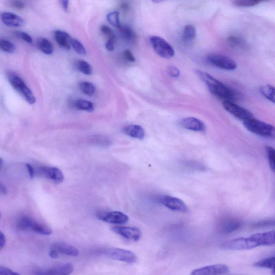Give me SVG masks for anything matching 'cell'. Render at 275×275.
<instances>
[{"label":"cell","instance_id":"6da1fadb","mask_svg":"<svg viewBox=\"0 0 275 275\" xmlns=\"http://www.w3.org/2000/svg\"><path fill=\"white\" fill-rule=\"evenodd\" d=\"M197 76L206 84L212 93L223 101L233 102L238 98L235 91L219 82L209 74L199 70H195Z\"/></svg>","mask_w":275,"mask_h":275},{"label":"cell","instance_id":"7a4b0ae2","mask_svg":"<svg viewBox=\"0 0 275 275\" xmlns=\"http://www.w3.org/2000/svg\"><path fill=\"white\" fill-rule=\"evenodd\" d=\"M247 130L258 136L269 139H275V127L260 120L253 118L244 122Z\"/></svg>","mask_w":275,"mask_h":275},{"label":"cell","instance_id":"3957f363","mask_svg":"<svg viewBox=\"0 0 275 275\" xmlns=\"http://www.w3.org/2000/svg\"><path fill=\"white\" fill-rule=\"evenodd\" d=\"M7 78L9 83L23 97L29 105L36 103V98L23 80L14 73H9Z\"/></svg>","mask_w":275,"mask_h":275},{"label":"cell","instance_id":"277c9868","mask_svg":"<svg viewBox=\"0 0 275 275\" xmlns=\"http://www.w3.org/2000/svg\"><path fill=\"white\" fill-rule=\"evenodd\" d=\"M16 226L20 230L31 231L42 235H49L52 233V230L47 226L36 222L28 216L21 217Z\"/></svg>","mask_w":275,"mask_h":275},{"label":"cell","instance_id":"5b68a950","mask_svg":"<svg viewBox=\"0 0 275 275\" xmlns=\"http://www.w3.org/2000/svg\"><path fill=\"white\" fill-rule=\"evenodd\" d=\"M102 254L112 260L128 264L135 263L137 261V257L134 253L120 248H109L105 250Z\"/></svg>","mask_w":275,"mask_h":275},{"label":"cell","instance_id":"8992f818","mask_svg":"<svg viewBox=\"0 0 275 275\" xmlns=\"http://www.w3.org/2000/svg\"><path fill=\"white\" fill-rule=\"evenodd\" d=\"M150 42L154 51L160 57L169 59L174 56L173 48L163 38L156 36L151 37Z\"/></svg>","mask_w":275,"mask_h":275},{"label":"cell","instance_id":"52a82bcc","mask_svg":"<svg viewBox=\"0 0 275 275\" xmlns=\"http://www.w3.org/2000/svg\"><path fill=\"white\" fill-rule=\"evenodd\" d=\"M258 246L255 242L249 238H240L224 242L221 249L229 251H245L255 249Z\"/></svg>","mask_w":275,"mask_h":275},{"label":"cell","instance_id":"ba28073f","mask_svg":"<svg viewBox=\"0 0 275 275\" xmlns=\"http://www.w3.org/2000/svg\"><path fill=\"white\" fill-rule=\"evenodd\" d=\"M223 106L224 109L230 114L244 122L254 118L251 111L236 105L234 102L223 101Z\"/></svg>","mask_w":275,"mask_h":275},{"label":"cell","instance_id":"9c48e42d","mask_svg":"<svg viewBox=\"0 0 275 275\" xmlns=\"http://www.w3.org/2000/svg\"><path fill=\"white\" fill-rule=\"evenodd\" d=\"M207 60L213 65L228 71H233L237 67V64L233 59L220 54H210L207 56Z\"/></svg>","mask_w":275,"mask_h":275},{"label":"cell","instance_id":"30bf717a","mask_svg":"<svg viewBox=\"0 0 275 275\" xmlns=\"http://www.w3.org/2000/svg\"><path fill=\"white\" fill-rule=\"evenodd\" d=\"M97 216L103 222L115 225L125 224L129 220L127 214L119 212H100L97 215Z\"/></svg>","mask_w":275,"mask_h":275},{"label":"cell","instance_id":"8fae6325","mask_svg":"<svg viewBox=\"0 0 275 275\" xmlns=\"http://www.w3.org/2000/svg\"><path fill=\"white\" fill-rule=\"evenodd\" d=\"M112 230L114 233L130 241H137L141 239L142 233L141 230L136 227H126V226H115Z\"/></svg>","mask_w":275,"mask_h":275},{"label":"cell","instance_id":"7c38bea8","mask_svg":"<svg viewBox=\"0 0 275 275\" xmlns=\"http://www.w3.org/2000/svg\"><path fill=\"white\" fill-rule=\"evenodd\" d=\"M229 268L224 264L210 265L195 269L191 275H222L229 272Z\"/></svg>","mask_w":275,"mask_h":275},{"label":"cell","instance_id":"4fadbf2b","mask_svg":"<svg viewBox=\"0 0 275 275\" xmlns=\"http://www.w3.org/2000/svg\"><path fill=\"white\" fill-rule=\"evenodd\" d=\"M242 226L241 221L235 218H226L219 223L218 229L220 233L229 234L239 230Z\"/></svg>","mask_w":275,"mask_h":275},{"label":"cell","instance_id":"5bb4252c","mask_svg":"<svg viewBox=\"0 0 275 275\" xmlns=\"http://www.w3.org/2000/svg\"><path fill=\"white\" fill-rule=\"evenodd\" d=\"M160 200L164 206L172 211L180 212H187L188 211L187 205L179 198L170 196H164L161 198Z\"/></svg>","mask_w":275,"mask_h":275},{"label":"cell","instance_id":"9a60e30c","mask_svg":"<svg viewBox=\"0 0 275 275\" xmlns=\"http://www.w3.org/2000/svg\"><path fill=\"white\" fill-rule=\"evenodd\" d=\"M50 249L56 251L59 256L63 255L77 257L80 254V252L77 248L63 242H55L51 245Z\"/></svg>","mask_w":275,"mask_h":275},{"label":"cell","instance_id":"2e32d148","mask_svg":"<svg viewBox=\"0 0 275 275\" xmlns=\"http://www.w3.org/2000/svg\"><path fill=\"white\" fill-rule=\"evenodd\" d=\"M74 271V266L71 263L44 269L36 273V275H70Z\"/></svg>","mask_w":275,"mask_h":275},{"label":"cell","instance_id":"e0dca14e","mask_svg":"<svg viewBox=\"0 0 275 275\" xmlns=\"http://www.w3.org/2000/svg\"><path fill=\"white\" fill-rule=\"evenodd\" d=\"M250 238L256 242L258 247L275 245V230L267 233L253 234Z\"/></svg>","mask_w":275,"mask_h":275},{"label":"cell","instance_id":"ac0fdd59","mask_svg":"<svg viewBox=\"0 0 275 275\" xmlns=\"http://www.w3.org/2000/svg\"><path fill=\"white\" fill-rule=\"evenodd\" d=\"M180 125L183 128L193 131H204L206 129V125L202 121L194 117H188L182 119L180 122Z\"/></svg>","mask_w":275,"mask_h":275},{"label":"cell","instance_id":"d6986e66","mask_svg":"<svg viewBox=\"0 0 275 275\" xmlns=\"http://www.w3.org/2000/svg\"><path fill=\"white\" fill-rule=\"evenodd\" d=\"M1 16L3 23L8 26L17 28L22 26L25 24V21L23 18L13 13L4 12Z\"/></svg>","mask_w":275,"mask_h":275},{"label":"cell","instance_id":"ffe728a7","mask_svg":"<svg viewBox=\"0 0 275 275\" xmlns=\"http://www.w3.org/2000/svg\"><path fill=\"white\" fill-rule=\"evenodd\" d=\"M55 39L58 45L64 49L69 50L71 48L72 39L66 32L57 30L55 32Z\"/></svg>","mask_w":275,"mask_h":275},{"label":"cell","instance_id":"44dd1931","mask_svg":"<svg viewBox=\"0 0 275 275\" xmlns=\"http://www.w3.org/2000/svg\"><path fill=\"white\" fill-rule=\"evenodd\" d=\"M123 132L132 138L142 140L145 137V131L141 126L129 125L123 128Z\"/></svg>","mask_w":275,"mask_h":275},{"label":"cell","instance_id":"7402d4cb","mask_svg":"<svg viewBox=\"0 0 275 275\" xmlns=\"http://www.w3.org/2000/svg\"><path fill=\"white\" fill-rule=\"evenodd\" d=\"M42 170L44 175L56 183H62L63 181L64 176L63 172L56 167L44 168Z\"/></svg>","mask_w":275,"mask_h":275},{"label":"cell","instance_id":"603a6c76","mask_svg":"<svg viewBox=\"0 0 275 275\" xmlns=\"http://www.w3.org/2000/svg\"><path fill=\"white\" fill-rule=\"evenodd\" d=\"M121 35L124 40L128 42H135L137 36L135 32L128 26H121L119 28Z\"/></svg>","mask_w":275,"mask_h":275},{"label":"cell","instance_id":"cb8c5ba5","mask_svg":"<svg viewBox=\"0 0 275 275\" xmlns=\"http://www.w3.org/2000/svg\"><path fill=\"white\" fill-rule=\"evenodd\" d=\"M37 45L42 53L47 55H52L54 51L53 46L48 40L44 39V38H42V39L38 40Z\"/></svg>","mask_w":275,"mask_h":275},{"label":"cell","instance_id":"d4e9b609","mask_svg":"<svg viewBox=\"0 0 275 275\" xmlns=\"http://www.w3.org/2000/svg\"><path fill=\"white\" fill-rule=\"evenodd\" d=\"M254 266L257 268L271 269L273 274L275 275V256L257 262Z\"/></svg>","mask_w":275,"mask_h":275},{"label":"cell","instance_id":"484cf974","mask_svg":"<svg viewBox=\"0 0 275 275\" xmlns=\"http://www.w3.org/2000/svg\"><path fill=\"white\" fill-rule=\"evenodd\" d=\"M262 95L265 98L275 104V87L271 85H263L260 89Z\"/></svg>","mask_w":275,"mask_h":275},{"label":"cell","instance_id":"4316f807","mask_svg":"<svg viewBox=\"0 0 275 275\" xmlns=\"http://www.w3.org/2000/svg\"><path fill=\"white\" fill-rule=\"evenodd\" d=\"M75 107L77 109L88 112L94 110V106L92 102L83 99L78 100L75 103Z\"/></svg>","mask_w":275,"mask_h":275},{"label":"cell","instance_id":"83f0119b","mask_svg":"<svg viewBox=\"0 0 275 275\" xmlns=\"http://www.w3.org/2000/svg\"><path fill=\"white\" fill-rule=\"evenodd\" d=\"M196 35V30L195 26L192 25H187L183 30V39L187 42H190L195 39Z\"/></svg>","mask_w":275,"mask_h":275},{"label":"cell","instance_id":"f1b7e54d","mask_svg":"<svg viewBox=\"0 0 275 275\" xmlns=\"http://www.w3.org/2000/svg\"><path fill=\"white\" fill-rule=\"evenodd\" d=\"M79 87L84 94L88 96L93 95L96 91L95 86L89 82L81 83L79 85Z\"/></svg>","mask_w":275,"mask_h":275},{"label":"cell","instance_id":"f546056e","mask_svg":"<svg viewBox=\"0 0 275 275\" xmlns=\"http://www.w3.org/2000/svg\"><path fill=\"white\" fill-rule=\"evenodd\" d=\"M265 150L269 166L275 173V149L271 147H269V146H266Z\"/></svg>","mask_w":275,"mask_h":275},{"label":"cell","instance_id":"4dcf8cb0","mask_svg":"<svg viewBox=\"0 0 275 275\" xmlns=\"http://www.w3.org/2000/svg\"><path fill=\"white\" fill-rule=\"evenodd\" d=\"M275 227V218L263 220L253 224L252 228L253 229H262Z\"/></svg>","mask_w":275,"mask_h":275},{"label":"cell","instance_id":"1f68e13d","mask_svg":"<svg viewBox=\"0 0 275 275\" xmlns=\"http://www.w3.org/2000/svg\"><path fill=\"white\" fill-rule=\"evenodd\" d=\"M77 68L80 72L85 75H90L93 73L92 67L88 63L85 61H79L77 63Z\"/></svg>","mask_w":275,"mask_h":275},{"label":"cell","instance_id":"d6a6232c","mask_svg":"<svg viewBox=\"0 0 275 275\" xmlns=\"http://www.w3.org/2000/svg\"><path fill=\"white\" fill-rule=\"evenodd\" d=\"M262 2L259 0H237L233 3L236 6L239 7H251L255 6Z\"/></svg>","mask_w":275,"mask_h":275},{"label":"cell","instance_id":"836d02e7","mask_svg":"<svg viewBox=\"0 0 275 275\" xmlns=\"http://www.w3.org/2000/svg\"><path fill=\"white\" fill-rule=\"evenodd\" d=\"M107 21L112 25L117 27L119 28L121 26L120 22L119 13L115 11L107 15Z\"/></svg>","mask_w":275,"mask_h":275},{"label":"cell","instance_id":"e575fe53","mask_svg":"<svg viewBox=\"0 0 275 275\" xmlns=\"http://www.w3.org/2000/svg\"><path fill=\"white\" fill-rule=\"evenodd\" d=\"M0 47L3 51L8 53H13L16 50L13 43L5 40L0 41Z\"/></svg>","mask_w":275,"mask_h":275},{"label":"cell","instance_id":"d590c367","mask_svg":"<svg viewBox=\"0 0 275 275\" xmlns=\"http://www.w3.org/2000/svg\"><path fill=\"white\" fill-rule=\"evenodd\" d=\"M72 46L74 50L80 55L85 56L87 54V51L85 49L84 46L79 41L72 39L71 42Z\"/></svg>","mask_w":275,"mask_h":275},{"label":"cell","instance_id":"8d00e7d4","mask_svg":"<svg viewBox=\"0 0 275 275\" xmlns=\"http://www.w3.org/2000/svg\"><path fill=\"white\" fill-rule=\"evenodd\" d=\"M101 31L108 40L116 41V37L114 31L108 26L104 25L101 27ZM107 40V41H108Z\"/></svg>","mask_w":275,"mask_h":275},{"label":"cell","instance_id":"74e56055","mask_svg":"<svg viewBox=\"0 0 275 275\" xmlns=\"http://www.w3.org/2000/svg\"><path fill=\"white\" fill-rule=\"evenodd\" d=\"M229 44L233 46L239 47L245 44V42L241 38L236 36H231L228 38Z\"/></svg>","mask_w":275,"mask_h":275},{"label":"cell","instance_id":"f35d334b","mask_svg":"<svg viewBox=\"0 0 275 275\" xmlns=\"http://www.w3.org/2000/svg\"><path fill=\"white\" fill-rule=\"evenodd\" d=\"M168 73L170 76L172 78L179 77L180 75V70L174 66H170L169 67Z\"/></svg>","mask_w":275,"mask_h":275},{"label":"cell","instance_id":"ab89813d","mask_svg":"<svg viewBox=\"0 0 275 275\" xmlns=\"http://www.w3.org/2000/svg\"><path fill=\"white\" fill-rule=\"evenodd\" d=\"M0 275H21L17 272H14L11 269L1 266L0 267Z\"/></svg>","mask_w":275,"mask_h":275},{"label":"cell","instance_id":"60d3db41","mask_svg":"<svg viewBox=\"0 0 275 275\" xmlns=\"http://www.w3.org/2000/svg\"><path fill=\"white\" fill-rule=\"evenodd\" d=\"M19 36L21 38V39H22L23 41L27 42L32 43V42H33L32 37L29 34L25 33V32H20Z\"/></svg>","mask_w":275,"mask_h":275},{"label":"cell","instance_id":"b9f144b4","mask_svg":"<svg viewBox=\"0 0 275 275\" xmlns=\"http://www.w3.org/2000/svg\"><path fill=\"white\" fill-rule=\"evenodd\" d=\"M125 56L127 60L130 62H135L136 59L134 58L132 53L129 50L125 51Z\"/></svg>","mask_w":275,"mask_h":275},{"label":"cell","instance_id":"7bdbcfd3","mask_svg":"<svg viewBox=\"0 0 275 275\" xmlns=\"http://www.w3.org/2000/svg\"><path fill=\"white\" fill-rule=\"evenodd\" d=\"M115 42L116 41L111 40L107 41L106 44V49L109 51H114L115 50Z\"/></svg>","mask_w":275,"mask_h":275},{"label":"cell","instance_id":"ee69618b","mask_svg":"<svg viewBox=\"0 0 275 275\" xmlns=\"http://www.w3.org/2000/svg\"><path fill=\"white\" fill-rule=\"evenodd\" d=\"M7 239L2 232L0 233V249L2 250L6 245Z\"/></svg>","mask_w":275,"mask_h":275},{"label":"cell","instance_id":"f6af8a7d","mask_svg":"<svg viewBox=\"0 0 275 275\" xmlns=\"http://www.w3.org/2000/svg\"><path fill=\"white\" fill-rule=\"evenodd\" d=\"M13 6L17 9H23L24 7V4L23 2L18 1L13 2Z\"/></svg>","mask_w":275,"mask_h":275},{"label":"cell","instance_id":"bcb514c9","mask_svg":"<svg viewBox=\"0 0 275 275\" xmlns=\"http://www.w3.org/2000/svg\"><path fill=\"white\" fill-rule=\"evenodd\" d=\"M26 166L27 169H28V172H29V174L30 178H31V179H32V178H34V177L35 176V169L33 168V167H32L30 164H26Z\"/></svg>","mask_w":275,"mask_h":275},{"label":"cell","instance_id":"7dc6e473","mask_svg":"<svg viewBox=\"0 0 275 275\" xmlns=\"http://www.w3.org/2000/svg\"><path fill=\"white\" fill-rule=\"evenodd\" d=\"M62 7H63V9L64 11H66V12H67V11L68 9L69 1H62Z\"/></svg>","mask_w":275,"mask_h":275},{"label":"cell","instance_id":"c3c4849f","mask_svg":"<svg viewBox=\"0 0 275 275\" xmlns=\"http://www.w3.org/2000/svg\"><path fill=\"white\" fill-rule=\"evenodd\" d=\"M0 189H1V192L3 193L4 194L6 193L7 192L6 188H5V187L3 186L2 184L1 185V187H0Z\"/></svg>","mask_w":275,"mask_h":275},{"label":"cell","instance_id":"681fc988","mask_svg":"<svg viewBox=\"0 0 275 275\" xmlns=\"http://www.w3.org/2000/svg\"><path fill=\"white\" fill-rule=\"evenodd\" d=\"M121 8L124 10H127L128 8L127 4L123 3L121 5Z\"/></svg>","mask_w":275,"mask_h":275},{"label":"cell","instance_id":"f907efd6","mask_svg":"<svg viewBox=\"0 0 275 275\" xmlns=\"http://www.w3.org/2000/svg\"></svg>","mask_w":275,"mask_h":275}]
</instances>
